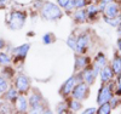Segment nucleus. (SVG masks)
Returning <instances> with one entry per match:
<instances>
[{
	"instance_id": "33",
	"label": "nucleus",
	"mask_w": 121,
	"mask_h": 114,
	"mask_svg": "<svg viewBox=\"0 0 121 114\" xmlns=\"http://www.w3.org/2000/svg\"><path fill=\"white\" fill-rule=\"evenodd\" d=\"M112 1H114V0H99V5H98V9H99V11H103L104 7L110 4Z\"/></svg>"
},
{
	"instance_id": "40",
	"label": "nucleus",
	"mask_w": 121,
	"mask_h": 114,
	"mask_svg": "<svg viewBox=\"0 0 121 114\" xmlns=\"http://www.w3.org/2000/svg\"><path fill=\"white\" fill-rule=\"evenodd\" d=\"M6 1H7V0H0V6H4L6 4Z\"/></svg>"
},
{
	"instance_id": "24",
	"label": "nucleus",
	"mask_w": 121,
	"mask_h": 114,
	"mask_svg": "<svg viewBox=\"0 0 121 114\" xmlns=\"http://www.w3.org/2000/svg\"><path fill=\"white\" fill-rule=\"evenodd\" d=\"M56 41V35L53 33H46L43 35V43L45 45H48V44H52Z\"/></svg>"
},
{
	"instance_id": "26",
	"label": "nucleus",
	"mask_w": 121,
	"mask_h": 114,
	"mask_svg": "<svg viewBox=\"0 0 121 114\" xmlns=\"http://www.w3.org/2000/svg\"><path fill=\"white\" fill-rule=\"evenodd\" d=\"M67 45L72 49V50L76 51V36H75V34H70V35L68 36V39H67Z\"/></svg>"
},
{
	"instance_id": "37",
	"label": "nucleus",
	"mask_w": 121,
	"mask_h": 114,
	"mask_svg": "<svg viewBox=\"0 0 121 114\" xmlns=\"http://www.w3.org/2000/svg\"><path fill=\"white\" fill-rule=\"evenodd\" d=\"M5 45H6L5 44V40L4 39H0V50H3L5 47Z\"/></svg>"
},
{
	"instance_id": "23",
	"label": "nucleus",
	"mask_w": 121,
	"mask_h": 114,
	"mask_svg": "<svg viewBox=\"0 0 121 114\" xmlns=\"http://www.w3.org/2000/svg\"><path fill=\"white\" fill-rule=\"evenodd\" d=\"M104 21H105V23H108L109 26H112V27H117V26L121 23V17L117 16V17L110 18V17H105V16H104Z\"/></svg>"
},
{
	"instance_id": "31",
	"label": "nucleus",
	"mask_w": 121,
	"mask_h": 114,
	"mask_svg": "<svg viewBox=\"0 0 121 114\" xmlns=\"http://www.w3.org/2000/svg\"><path fill=\"white\" fill-rule=\"evenodd\" d=\"M119 101H120V100H119V97L113 95V96H112V98L109 100V105H110V107H112L113 109H114V108H116V107L119 106Z\"/></svg>"
},
{
	"instance_id": "38",
	"label": "nucleus",
	"mask_w": 121,
	"mask_h": 114,
	"mask_svg": "<svg viewBox=\"0 0 121 114\" xmlns=\"http://www.w3.org/2000/svg\"><path fill=\"white\" fill-rule=\"evenodd\" d=\"M117 47H119V50L121 49V36H120L119 40H117Z\"/></svg>"
},
{
	"instance_id": "17",
	"label": "nucleus",
	"mask_w": 121,
	"mask_h": 114,
	"mask_svg": "<svg viewBox=\"0 0 121 114\" xmlns=\"http://www.w3.org/2000/svg\"><path fill=\"white\" fill-rule=\"evenodd\" d=\"M67 105H68V109H69L70 112H73V113H76V112H79L80 109L82 108L81 101H79V100H76V98H70V100H68V101H67Z\"/></svg>"
},
{
	"instance_id": "39",
	"label": "nucleus",
	"mask_w": 121,
	"mask_h": 114,
	"mask_svg": "<svg viewBox=\"0 0 121 114\" xmlns=\"http://www.w3.org/2000/svg\"><path fill=\"white\" fill-rule=\"evenodd\" d=\"M117 32H119V33H117V34H119V35H120V36H121V23H120V24H119V26H117Z\"/></svg>"
},
{
	"instance_id": "11",
	"label": "nucleus",
	"mask_w": 121,
	"mask_h": 114,
	"mask_svg": "<svg viewBox=\"0 0 121 114\" xmlns=\"http://www.w3.org/2000/svg\"><path fill=\"white\" fill-rule=\"evenodd\" d=\"M81 77H82V81H85L87 85H92L95 82V79L97 78L93 73V69H92V66H87L85 69H82L81 72Z\"/></svg>"
},
{
	"instance_id": "10",
	"label": "nucleus",
	"mask_w": 121,
	"mask_h": 114,
	"mask_svg": "<svg viewBox=\"0 0 121 114\" xmlns=\"http://www.w3.org/2000/svg\"><path fill=\"white\" fill-rule=\"evenodd\" d=\"M102 12H103V15H104L105 17H110V18L117 17V16H120V6H119L117 3L112 1L110 4H108V5L104 7V10H103Z\"/></svg>"
},
{
	"instance_id": "1",
	"label": "nucleus",
	"mask_w": 121,
	"mask_h": 114,
	"mask_svg": "<svg viewBox=\"0 0 121 114\" xmlns=\"http://www.w3.org/2000/svg\"><path fill=\"white\" fill-rule=\"evenodd\" d=\"M40 15L46 21H58L62 18L63 11H62V7H59L57 4L46 1L40 7Z\"/></svg>"
},
{
	"instance_id": "20",
	"label": "nucleus",
	"mask_w": 121,
	"mask_h": 114,
	"mask_svg": "<svg viewBox=\"0 0 121 114\" xmlns=\"http://www.w3.org/2000/svg\"><path fill=\"white\" fill-rule=\"evenodd\" d=\"M112 69L114 72V74H120L121 73V56L115 55L112 62Z\"/></svg>"
},
{
	"instance_id": "19",
	"label": "nucleus",
	"mask_w": 121,
	"mask_h": 114,
	"mask_svg": "<svg viewBox=\"0 0 121 114\" xmlns=\"http://www.w3.org/2000/svg\"><path fill=\"white\" fill-rule=\"evenodd\" d=\"M74 21L76 23H84L87 21V14H86V10L84 9H78L76 12L74 14Z\"/></svg>"
},
{
	"instance_id": "13",
	"label": "nucleus",
	"mask_w": 121,
	"mask_h": 114,
	"mask_svg": "<svg viewBox=\"0 0 121 114\" xmlns=\"http://www.w3.org/2000/svg\"><path fill=\"white\" fill-rule=\"evenodd\" d=\"M15 103H16V109L18 113H27L28 112L29 105H28V100H27L26 95L19 94V96L17 97Z\"/></svg>"
},
{
	"instance_id": "35",
	"label": "nucleus",
	"mask_w": 121,
	"mask_h": 114,
	"mask_svg": "<svg viewBox=\"0 0 121 114\" xmlns=\"http://www.w3.org/2000/svg\"><path fill=\"white\" fill-rule=\"evenodd\" d=\"M116 84H117V92H116V94L120 95L121 94V73L117 74V81H116Z\"/></svg>"
},
{
	"instance_id": "22",
	"label": "nucleus",
	"mask_w": 121,
	"mask_h": 114,
	"mask_svg": "<svg viewBox=\"0 0 121 114\" xmlns=\"http://www.w3.org/2000/svg\"><path fill=\"white\" fill-rule=\"evenodd\" d=\"M10 63H11V57H10L9 54L6 52H0V66H10Z\"/></svg>"
},
{
	"instance_id": "28",
	"label": "nucleus",
	"mask_w": 121,
	"mask_h": 114,
	"mask_svg": "<svg viewBox=\"0 0 121 114\" xmlns=\"http://www.w3.org/2000/svg\"><path fill=\"white\" fill-rule=\"evenodd\" d=\"M56 110H57V113H68L69 112V109H68V105H67V101H63V102H60V103H58L57 105V107H56Z\"/></svg>"
},
{
	"instance_id": "9",
	"label": "nucleus",
	"mask_w": 121,
	"mask_h": 114,
	"mask_svg": "<svg viewBox=\"0 0 121 114\" xmlns=\"http://www.w3.org/2000/svg\"><path fill=\"white\" fill-rule=\"evenodd\" d=\"M104 66H107V57L103 52H98L96 58H95L93 64H92V69H93V73H95L96 77L99 74L100 69H102Z\"/></svg>"
},
{
	"instance_id": "16",
	"label": "nucleus",
	"mask_w": 121,
	"mask_h": 114,
	"mask_svg": "<svg viewBox=\"0 0 121 114\" xmlns=\"http://www.w3.org/2000/svg\"><path fill=\"white\" fill-rule=\"evenodd\" d=\"M4 100L5 101H9V102H11V103H15L17 97L19 96V92L17 91V89L15 86H10L5 92H4Z\"/></svg>"
},
{
	"instance_id": "32",
	"label": "nucleus",
	"mask_w": 121,
	"mask_h": 114,
	"mask_svg": "<svg viewBox=\"0 0 121 114\" xmlns=\"http://www.w3.org/2000/svg\"><path fill=\"white\" fill-rule=\"evenodd\" d=\"M64 10L67 12H70V11H73V10H75V0H69L67 6L64 7Z\"/></svg>"
},
{
	"instance_id": "4",
	"label": "nucleus",
	"mask_w": 121,
	"mask_h": 114,
	"mask_svg": "<svg viewBox=\"0 0 121 114\" xmlns=\"http://www.w3.org/2000/svg\"><path fill=\"white\" fill-rule=\"evenodd\" d=\"M70 95H72L73 98H76L79 101H84L90 95V85H87L85 81L76 82Z\"/></svg>"
},
{
	"instance_id": "36",
	"label": "nucleus",
	"mask_w": 121,
	"mask_h": 114,
	"mask_svg": "<svg viewBox=\"0 0 121 114\" xmlns=\"http://www.w3.org/2000/svg\"><path fill=\"white\" fill-rule=\"evenodd\" d=\"M68 1H69V0H57V5H58L59 7H62V9L64 10V7L67 6Z\"/></svg>"
},
{
	"instance_id": "18",
	"label": "nucleus",
	"mask_w": 121,
	"mask_h": 114,
	"mask_svg": "<svg viewBox=\"0 0 121 114\" xmlns=\"http://www.w3.org/2000/svg\"><path fill=\"white\" fill-rule=\"evenodd\" d=\"M99 12V9L97 4H90L86 7V14H87V19H95L97 18V15Z\"/></svg>"
},
{
	"instance_id": "7",
	"label": "nucleus",
	"mask_w": 121,
	"mask_h": 114,
	"mask_svg": "<svg viewBox=\"0 0 121 114\" xmlns=\"http://www.w3.org/2000/svg\"><path fill=\"white\" fill-rule=\"evenodd\" d=\"M90 41H91V39H90V34L87 32L81 33L79 36H76V51L75 52L81 54V55L86 54V50L90 46Z\"/></svg>"
},
{
	"instance_id": "42",
	"label": "nucleus",
	"mask_w": 121,
	"mask_h": 114,
	"mask_svg": "<svg viewBox=\"0 0 121 114\" xmlns=\"http://www.w3.org/2000/svg\"><path fill=\"white\" fill-rule=\"evenodd\" d=\"M120 56H121V49H120Z\"/></svg>"
},
{
	"instance_id": "21",
	"label": "nucleus",
	"mask_w": 121,
	"mask_h": 114,
	"mask_svg": "<svg viewBox=\"0 0 121 114\" xmlns=\"http://www.w3.org/2000/svg\"><path fill=\"white\" fill-rule=\"evenodd\" d=\"M112 107H110L109 102H104L102 105H99L98 109H97V114H110L112 113Z\"/></svg>"
},
{
	"instance_id": "29",
	"label": "nucleus",
	"mask_w": 121,
	"mask_h": 114,
	"mask_svg": "<svg viewBox=\"0 0 121 114\" xmlns=\"http://www.w3.org/2000/svg\"><path fill=\"white\" fill-rule=\"evenodd\" d=\"M12 75H13V69L10 68L9 66H5V68H4V70H3V77L9 80L10 78H12Z\"/></svg>"
},
{
	"instance_id": "27",
	"label": "nucleus",
	"mask_w": 121,
	"mask_h": 114,
	"mask_svg": "<svg viewBox=\"0 0 121 114\" xmlns=\"http://www.w3.org/2000/svg\"><path fill=\"white\" fill-rule=\"evenodd\" d=\"M7 89H9V82H7V79H6V78H4L3 75H0V95H3Z\"/></svg>"
},
{
	"instance_id": "15",
	"label": "nucleus",
	"mask_w": 121,
	"mask_h": 114,
	"mask_svg": "<svg viewBox=\"0 0 121 114\" xmlns=\"http://www.w3.org/2000/svg\"><path fill=\"white\" fill-rule=\"evenodd\" d=\"M99 75H100V80H102L103 84H107V82H109V81L113 80V78H114L115 74H114V72H113L112 67L104 66L102 69H100Z\"/></svg>"
},
{
	"instance_id": "12",
	"label": "nucleus",
	"mask_w": 121,
	"mask_h": 114,
	"mask_svg": "<svg viewBox=\"0 0 121 114\" xmlns=\"http://www.w3.org/2000/svg\"><path fill=\"white\" fill-rule=\"evenodd\" d=\"M29 49H30V44H22V45H19L17 47H15L12 50V54L16 56L17 59H24L29 52Z\"/></svg>"
},
{
	"instance_id": "3",
	"label": "nucleus",
	"mask_w": 121,
	"mask_h": 114,
	"mask_svg": "<svg viewBox=\"0 0 121 114\" xmlns=\"http://www.w3.org/2000/svg\"><path fill=\"white\" fill-rule=\"evenodd\" d=\"M27 15L23 11H12L7 17V26L11 30H19L24 27Z\"/></svg>"
},
{
	"instance_id": "6",
	"label": "nucleus",
	"mask_w": 121,
	"mask_h": 114,
	"mask_svg": "<svg viewBox=\"0 0 121 114\" xmlns=\"http://www.w3.org/2000/svg\"><path fill=\"white\" fill-rule=\"evenodd\" d=\"M15 87L17 89V91L19 94L26 95L30 89V79L26 75V74H18L16 80H15Z\"/></svg>"
},
{
	"instance_id": "34",
	"label": "nucleus",
	"mask_w": 121,
	"mask_h": 114,
	"mask_svg": "<svg viewBox=\"0 0 121 114\" xmlns=\"http://www.w3.org/2000/svg\"><path fill=\"white\" fill-rule=\"evenodd\" d=\"M84 114H97V108H93V107H91V108H86L85 110H82Z\"/></svg>"
},
{
	"instance_id": "25",
	"label": "nucleus",
	"mask_w": 121,
	"mask_h": 114,
	"mask_svg": "<svg viewBox=\"0 0 121 114\" xmlns=\"http://www.w3.org/2000/svg\"><path fill=\"white\" fill-rule=\"evenodd\" d=\"M10 103L11 102H9V101L0 103V113H12V107Z\"/></svg>"
},
{
	"instance_id": "30",
	"label": "nucleus",
	"mask_w": 121,
	"mask_h": 114,
	"mask_svg": "<svg viewBox=\"0 0 121 114\" xmlns=\"http://www.w3.org/2000/svg\"><path fill=\"white\" fill-rule=\"evenodd\" d=\"M88 4V0H75V10L78 9H85Z\"/></svg>"
},
{
	"instance_id": "8",
	"label": "nucleus",
	"mask_w": 121,
	"mask_h": 114,
	"mask_svg": "<svg viewBox=\"0 0 121 114\" xmlns=\"http://www.w3.org/2000/svg\"><path fill=\"white\" fill-rule=\"evenodd\" d=\"M75 84H76L75 75H72L69 79H67V80L64 81V84L62 85V87H60V90H59L60 96H63V97H68L70 94H72V91H73V89H74Z\"/></svg>"
},
{
	"instance_id": "14",
	"label": "nucleus",
	"mask_w": 121,
	"mask_h": 114,
	"mask_svg": "<svg viewBox=\"0 0 121 114\" xmlns=\"http://www.w3.org/2000/svg\"><path fill=\"white\" fill-rule=\"evenodd\" d=\"M88 64H90V58L88 57H86V56H84L81 54H80V56H75V64H74L75 73L85 69Z\"/></svg>"
},
{
	"instance_id": "41",
	"label": "nucleus",
	"mask_w": 121,
	"mask_h": 114,
	"mask_svg": "<svg viewBox=\"0 0 121 114\" xmlns=\"http://www.w3.org/2000/svg\"><path fill=\"white\" fill-rule=\"evenodd\" d=\"M88 1H90V3H97V1L99 3V0H88Z\"/></svg>"
},
{
	"instance_id": "5",
	"label": "nucleus",
	"mask_w": 121,
	"mask_h": 114,
	"mask_svg": "<svg viewBox=\"0 0 121 114\" xmlns=\"http://www.w3.org/2000/svg\"><path fill=\"white\" fill-rule=\"evenodd\" d=\"M113 84L112 81L107 82V84H103L102 86L99 87V91H98V95H97V105H102L104 102H109V100L112 98L113 96Z\"/></svg>"
},
{
	"instance_id": "2",
	"label": "nucleus",
	"mask_w": 121,
	"mask_h": 114,
	"mask_svg": "<svg viewBox=\"0 0 121 114\" xmlns=\"http://www.w3.org/2000/svg\"><path fill=\"white\" fill-rule=\"evenodd\" d=\"M28 105H29V113L33 114H41V113H51V110L45 107V100L39 92H33L28 98Z\"/></svg>"
},
{
	"instance_id": "43",
	"label": "nucleus",
	"mask_w": 121,
	"mask_h": 114,
	"mask_svg": "<svg viewBox=\"0 0 121 114\" xmlns=\"http://www.w3.org/2000/svg\"><path fill=\"white\" fill-rule=\"evenodd\" d=\"M0 67H1V66H0Z\"/></svg>"
}]
</instances>
